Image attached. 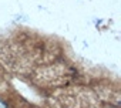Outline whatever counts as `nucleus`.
<instances>
[{"instance_id": "obj_1", "label": "nucleus", "mask_w": 121, "mask_h": 108, "mask_svg": "<svg viewBox=\"0 0 121 108\" xmlns=\"http://www.w3.org/2000/svg\"><path fill=\"white\" fill-rule=\"evenodd\" d=\"M0 108H7V104L3 100H0Z\"/></svg>"}]
</instances>
